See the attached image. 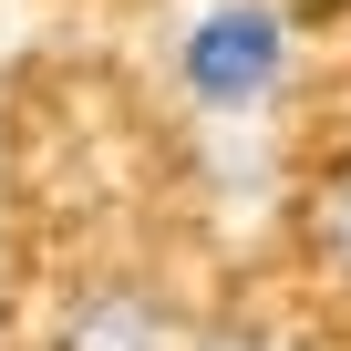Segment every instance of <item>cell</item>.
Instances as JSON below:
<instances>
[{
    "label": "cell",
    "instance_id": "4",
    "mask_svg": "<svg viewBox=\"0 0 351 351\" xmlns=\"http://www.w3.org/2000/svg\"><path fill=\"white\" fill-rule=\"evenodd\" d=\"M207 351H258V341H207Z\"/></svg>",
    "mask_w": 351,
    "mask_h": 351
},
{
    "label": "cell",
    "instance_id": "3",
    "mask_svg": "<svg viewBox=\"0 0 351 351\" xmlns=\"http://www.w3.org/2000/svg\"><path fill=\"white\" fill-rule=\"evenodd\" d=\"M320 248H330V258L351 269V176H341V186L320 197Z\"/></svg>",
    "mask_w": 351,
    "mask_h": 351
},
{
    "label": "cell",
    "instance_id": "1",
    "mask_svg": "<svg viewBox=\"0 0 351 351\" xmlns=\"http://www.w3.org/2000/svg\"><path fill=\"white\" fill-rule=\"evenodd\" d=\"M176 73H186V93L207 114H258L289 83V32H279V11H258V0H228V11H207L186 32V62Z\"/></svg>",
    "mask_w": 351,
    "mask_h": 351
},
{
    "label": "cell",
    "instance_id": "2",
    "mask_svg": "<svg viewBox=\"0 0 351 351\" xmlns=\"http://www.w3.org/2000/svg\"><path fill=\"white\" fill-rule=\"evenodd\" d=\"M42 351H176V310L155 289H134V279H93V289L62 300Z\"/></svg>",
    "mask_w": 351,
    "mask_h": 351
}]
</instances>
